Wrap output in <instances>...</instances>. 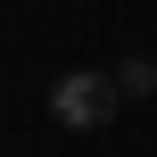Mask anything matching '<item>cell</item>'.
Segmentation results:
<instances>
[{"label":"cell","mask_w":157,"mask_h":157,"mask_svg":"<svg viewBox=\"0 0 157 157\" xmlns=\"http://www.w3.org/2000/svg\"><path fill=\"white\" fill-rule=\"evenodd\" d=\"M116 83H124V99H149V91H157V58H124Z\"/></svg>","instance_id":"cell-2"},{"label":"cell","mask_w":157,"mask_h":157,"mask_svg":"<svg viewBox=\"0 0 157 157\" xmlns=\"http://www.w3.org/2000/svg\"><path fill=\"white\" fill-rule=\"evenodd\" d=\"M116 108H124L116 66H75V75H58V83H50V116H58V124H75V132L116 124Z\"/></svg>","instance_id":"cell-1"}]
</instances>
